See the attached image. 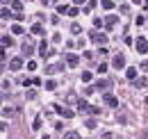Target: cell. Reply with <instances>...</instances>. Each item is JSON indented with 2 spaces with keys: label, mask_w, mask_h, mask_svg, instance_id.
<instances>
[{
  "label": "cell",
  "mask_w": 148,
  "mask_h": 139,
  "mask_svg": "<svg viewBox=\"0 0 148 139\" xmlns=\"http://www.w3.org/2000/svg\"><path fill=\"white\" fill-rule=\"evenodd\" d=\"M55 109L59 112V114H62V116H64V119H73V116H75V112H73V109H69V107H62V105H55Z\"/></svg>",
  "instance_id": "6da1fadb"
},
{
  "label": "cell",
  "mask_w": 148,
  "mask_h": 139,
  "mask_svg": "<svg viewBox=\"0 0 148 139\" xmlns=\"http://www.w3.org/2000/svg\"><path fill=\"white\" fill-rule=\"evenodd\" d=\"M137 50L141 52V55H146V52H148V41L144 39V36H139V39H137Z\"/></svg>",
  "instance_id": "7a4b0ae2"
},
{
  "label": "cell",
  "mask_w": 148,
  "mask_h": 139,
  "mask_svg": "<svg viewBox=\"0 0 148 139\" xmlns=\"http://www.w3.org/2000/svg\"><path fill=\"white\" fill-rule=\"evenodd\" d=\"M112 66L119 71V69H123L125 66V59H123V55H114V59H112Z\"/></svg>",
  "instance_id": "3957f363"
},
{
  "label": "cell",
  "mask_w": 148,
  "mask_h": 139,
  "mask_svg": "<svg viewBox=\"0 0 148 139\" xmlns=\"http://www.w3.org/2000/svg\"><path fill=\"white\" fill-rule=\"evenodd\" d=\"M89 36H91V41H96V43H105V41H107V36L103 34V32H98V30H93Z\"/></svg>",
  "instance_id": "277c9868"
},
{
  "label": "cell",
  "mask_w": 148,
  "mask_h": 139,
  "mask_svg": "<svg viewBox=\"0 0 148 139\" xmlns=\"http://www.w3.org/2000/svg\"><path fill=\"white\" fill-rule=\"evenodd\" d=\"M66 64H69V66H77V64H80V57L69 52V55H66Z\"/></svg>",
  "instance_id": "5b68a950"
},
{
  "label": "cell",
  "mask_w": 148,
  "mask_h": 139,
  "mask_svg": "<svg viewBox=\"0 0 148 139\" xmlns=\"http://www.w3.org/2000/svg\"><path fill=\"white\" fill-rule=\"evenodd\" d=\"M21 66H23V59H21V57H14V59L9 62V69L12 71H18Z\"/></svg>",
  "instance_id": "8992f818"
},
{
  "label": "cell",
  "mask_w": 148,
  "mask_h": 139,
  "mask_svg": "<svg viewBox=\"0 0 148 139\" xmlns=\"http://www.w3.org/2000/svg\"><path fill=\"white\" fill-rule=\"evenodd\" d=\"M105 103L110 105V107H116L119 100H116V96H112V94H105Z\"/></svg>",
  "instance_id": "52a82bcc"
},
{
  "label": "cell",
  "mask_w": 148,
  "mask_h": 139,
  "mask_svg": "<svg viewBox=\"0 0 148 139\" xmlns=\"http://www.w3.org/2000/svg\"><path fill=\"white\" fill-rule=\"evenodd\" d=\"M116 23H119V18H116V16H107V18H105V28H110V30L116 25Z\"/></svg>",
  "instance_id": "ba28073f"
},
{
  "label": "cell",
  "mask_w": 148,
  "mask_h": 139,
  "mask_svg": "<svg viewBox=\"0 0 148 139\" xmlns=\"http://www.w3.org/2000/svg\"><path fill=\"white\" fill-rule=\"evenodd\" d=\"M125 75H128V80H137V69H134V66H130V69L125 71Z\"/></svg>",
  "instance_id": "9c48e42d"
},
{
  "label": "cell",
  "mask_w": 148,
  "mask_h": 139,
  "mask_svg": "<svg viewBox=\"0 0 148 139\" xmlns=\"http://www.w3.org/2000/svg\"><path fill=\"white\" fill-rule=\"evenodd\" d=\"M32 34H43V25H41V23H34V25H32Z\"/></svg>",
  "instance_id": "30bf717a"
},
{
  "label": "cell",
  "mask_w": 148,
  "mask_h": 139,
  "mask_svg": "<svg viewBox=\"0 0 148 139\" xmlns=\"http://www.w3.org/2000/svg\"><path fill=\"white\" fill-rule=\"evenodd\" d=\"M77 109H80V112H87V109H89V103L80 98V100H77Z\"/></svg>",
  "instance_id": "8fae6325"
},
{
  "label": "cell",
  "mask_w": 148,
  "mask_h": 139,
  "mask_svg": "<svg viewBox=\"0 0 148 139\" xmlns=\"http://www.w3.org/2000/svg\"><path fill=\"white\" fill-rule=\"evenodd\" d=\"M107 87H110V82H107V80H100V82H96L93 91H98V89H107Z\"/></svg>",
  "instance_id": "7c38bea8"
},
{
  "label": "cell",
  "mask_w": 148,
  "mask_h": 139,
  "mask_svg": "<svg viewBox=\"0 0 148 139\" xmlns=\"http://www.w3.org/2000/svg\"><path fill=\"white\" fill-rule=\"evenodd\" d=\"M12 43H14V39H12V36L2 34V46H5V48H9V46H12Z\"/></svg>",
  "instance_id": "4fadbf2b"
},
{
  "label": "cell",
  "mask_w": 148,
  "mask_h": 139,
  "mask_svg": "<svg viewBox=\"0 0 148 139\" xmlns=\"http://www.w3.org/2000/svg\"><path fill=\"white\" fill-rule=\"evenodd\" d=\"M12 7H14V12H21V9H23V0H14Z\"/></svg>",
  "instance_id": "5bb4252c"
},
{
  "label": "cell",
  "mask_w": 148,
  "mask_h": 139,
  "mask_svg": "<svg viewBox=\"0 0 148 139\" xmlns=\"http://www.w3.org/2000/svg\"><path fill=\"white\" fill-rule=\"evenodd\" d=\"M64 139H82V137H80V132H66Z\"/></svg>",
  "instance_id": "9a60e30c"
},
{
  "label": "cell",
  "mask_w": 148,
  "mask_h": 139,
  "mask_svg": "<svg viewBox=\"0 0 148 139\" xmlns=\"http://www.w3.org/2000/svg\"><path fill=\"white\" fill-rule=\"evenodd\" d=\"M100 5H103L105 9H112V7H114V0H100Z\"/></svg>",
  "instance_id": "2e32d148"
},
{
  "label": "cell",
  "mask_w": 148,
  "mask_h": 139,
  "mask_svg": "<svg viewBox=\"0 0 148 139\" xmlns=\"http://www.w3.org/2000/svg\"><path fill=\"white\" fill-rule=\"evenodd\" d=\"M69 9H71V7H66V5H57V12H59V14H69Z\"/></svg>",
  "instance_id": "e0dca14e"
},
{
  "label": "cell",
  "mask_w": 148,
  "mask_h": 139,
  "mask_svg": "<svg viewBox=\"0 0 148 139\" xmlns=\"http://www.w3.org/2000/svg\"><path fill=\"white\" fill-rule=\"evenodd\" d=\"M80 78H82V82H91V73H89V71H84Z\"/></svg>",
  "instance_id": "ac0fdd59"
},
{
  "label": "cell",
  "mask_w": 148,
  "mask_h": 139,
  "mask_svg": "<svg viewBox=\"0 0 148 139\" xmlns=\"http://www.w3.org/2000/svg\"><path fill=\"white\" fill-rule=\"evenodd\" d=\"M12 32L14 34H23V25H12Z\"/></svg>",
  "instance_id": "d6986e66"
},
{
  "label": "cell",
  "mask_w": 148,
  "mask_h": 139,
  "mask_svg": "<svg viewBox=\"0 0 148 139\" xmlns=\"http://www.w3.org/2000/svg\"><path fill=\"white\" fill-rule=\"evenodd\" d=\"M23 52H25V55H30V52H32V43H30V41H27V43H23Z\"/></svg>",
  "instance_id": "ffe728a7"
},
{
  "label": "cell",
  "mask_w": 148,
  "mask_h": 139,
  "mask_svg": "<svg viewBox=\"0 0 148 139\" xmlns=\"http://www.w3.org/2000/svg\"><path fill=\"white\" fill-rule=\"evenodd\" d=\"M39 52H41V55H46V52H48V43H46V41H41V46H39Z\"/></svg>",
  "instance_id": "44dd1931"
},
{
  "label": "cell",
  "mask_w": 148,
  "mask_h": 139,
  "mask_svg": "<svg viewBox=\"0 0 148 139\" xmlns=\"http://www.w3.org/2000/svg\"><path fill=\"white\" fill-rule=\"evenodd\" d=\"M55 87H57V82H55V80H48V82H46V89H48V91H53Z\"/></svg>",
  "instance_id": "7402d4cb"
},
{
  "label": "cell",
  "mask_w": 148,
  "mask_h": 139,
  "mask_svg": "<svg viewBox=\"0 0 148 139\" xmlns=\"http://www.w3.org/2000/svg\"><path fill=\"white\" fill-rule=\"evenodd\" d=\"M71 32H73V34H77V32H82V28H80L77 23H73V25H71Z\"/></svg>",
  "instance_id": "603a6c76"
},
{
  "label": "cell",
  "mask_w": 148,
  "mask_h": 139,
  "mask_svg": "<svg viewBox=\"0 0 148 139\" xmlns=\"http://www.w3.org/2000/svg\"><path fill=\"white\" fill-rule=\"evenodd\" d=\"M12 112H14V109H12V107H7V105H5V107H2V114H5V116H12Z\"/></svg>",
  "instance_id": "cb8c5ba5"
},
{
  "label": "cell",
  "mask_w": 148,
  "mask_h": 139,
  "mask_svg": "<svg viewBox=\"0 0 148 139\" xmlns=\"http://www.w3.org/2000/svg\"><path fill=\"white\" fill-rule=\"evenodd\" d=\"M32 128H34V130H39V128H41V116H37V119H34V123H32Z\"/></svg>",
  "instance_id": "d4e9b609"
},
{
  "label": "cell",
  "mask_w": 148,
  "mask_h": 139,
  "mask_svg": "<svg viewBox=\"0 0 148 139\" xmlns=\"http://www.w3.org/2000/svg\"><path fill=\"white\" fill-rule=\"evenodd\" d=\"M77 12H80L77 7H71V9H69V16H77Z\"/></svg>",
  "instance_id": "484cf974"
},
{
  "label": "cell",
  "mask_w": 148,
  "mask_h": 139,
  "mask_svg": "<svg viewBox=\"0 0 148 139\" xmlns=\"http://www.w3.org/2000/svg\"><path fill=\"white\" fill-rule=\"evenodd\" d=\"M2 18H12V12H9V9H7V7H5V9H2Z\"/></svg>",
  "instance_id": "4316f807"
},
{
  "label": "cell",
  "mask_w": 148,
  "mask_h": 139,
  "mask_svg": "<svg viewBox=\"0 0 148 139\" xmlns=\"http://www.w3.org/2000/svg\"><path fill=\"white\" fill-rule=\"evenodd\" d=\"M93 25H96V28H103V25H105V21H100V18H96V21H93Z\"/></svg>",
  "instance_id": "83f0119b"
},
{
  "label": "cell",
  "mask_w": 148,
  "mask_h": 139,
  "mask_svg": "<svg viewBox=\"0 0 148 139\" xmlns=\"http://www.w3.org/2000/svg\"><path fill=\"white\" fill-rule=\"evenodd\" d=\"M37 69V62H27V71H34Z\"/></svg>",
  "instance_id": "f1b7e54d"
},
{
  "label": "cell",
  "mask_w": 148,
  "mask_h": 139,
  "mask_svg": "<svg viewBox=\"0 0 148 139\" xmlns=\"http://www.w3.org/2000/svg\"><path fill=\"white\" fill-rule=\"evenodd\" d=\"M87 128H91V130H93V128H96V121H93V119H89V121H87Z\"/></svg>",
  "instance_id": "f546056e"
},
{
  "label": "cell",
  "mask_w": 148,
  "mask_h": 139,
  "mask_svg": "<svg viewBox=\"0 0 148 139\" xmlns=\"http://www.w3.org/2000/svg\"><path fill=\"white\" fill-rule=\"evenodd\" d=\"M141 69H144V71H148V59L144 62V64H141Z\"/></svg>",
  "instance_id": "4dcf8cb0"
},
{
  "label": "cell",
  "mask_w": 148,
  "mask_h": 139,
  "mask_svg": "<svg viewBox=\"0 0 148 139\" xmlns=\"http://www.w3.org/2000/svg\"><path fill=\"white\" fill-rule=\"evenodd\" d=\"M73 2H75V5H82V2H84V0H73Z\"/></svg>",
  "instance_id": "1f68e13d"
},
{
  "label": "cell",
  "mask_w": 148,
  "mask_h": 139,
  "mask_svg": "<svg viewBox=\"0 0 148 139\" xmlns=\"http://www.w3.org/2000/svg\"><path fill=\"white\" fill-rule=\"evenodd\" d=\"M41 139H50V137H48V135H43V137H41Z\"/></svg>",
  "instance_id": "d6a6232c"
},
{
  "label": "cell",
  "mask_w": 148,
  "mask_h": 139,
  "mask_svg": "<svg viewBox=\"0 0 148 139\" xmlns=\"http://www.w3.org/2000/svg\"><path fill=\"white\" fill-rule=\"evenodd\" d=\"M2 2H5V5H7V2H12V0H2Z\"/></svg>",
  "instance_id": "836d02e7"
}]
</instances>
